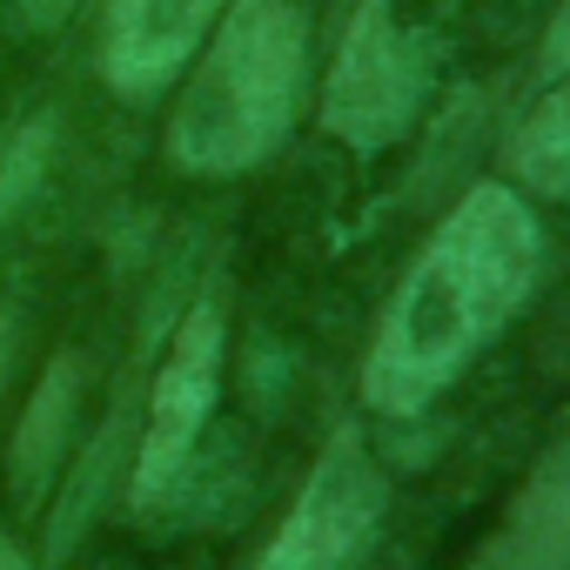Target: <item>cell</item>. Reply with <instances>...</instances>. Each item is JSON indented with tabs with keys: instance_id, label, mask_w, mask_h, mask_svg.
<instances>
[{
	"instance_id": "cell-7",
	"label": "cell",
	"mask_w": 570,
	"mask_h": 570,
	"mask_svg": "<svg viewBox=\"0 0 570 570\" xmlns=\"http://www.w3.org/2000/svg\"><path fill=\"white\" fill-rule=\"evenodd\" d=\"M476 570H570V443L523 476L503 523L476 550Z\"/></svg>"
},
{
	"instance_id": "cell-1",
	"label": "cell",
	"mask_w": 570,
	"mask_h": 570,
	"mask_svg": "<svg viewBox=\"0 0 570 570\" xmlns=\"http://www.w3.org/2000/svg\"><path fill=\"white\" fill-rule=\"evenodd\" d=\"M537 255H543L537 222L510 188L463 195L376 323V343L363 363L370 410L416 416L430 396H443L530 296Z\"/></svg>"
},
{
	"instance_id": "cell-9",
	"label": "cell",
	"mask_w": 570,
	"mask_h": 570,
	"mask_svg": "<svg viewBox=\"0 0 570 570\" xmlns=\"http://www.w3.org/2000/svg\"><path fill=\"white\" fill-rule=\"evenodd\" d=\"M510 175L530 195H570V88H557L550 101H537V115L517 128L510 141Z\"/></svg>"
},
{
	"instance_id": "cell-6",
	"label": "cell",
	"mask_w": 570,
	"mask_h": 570,
	"mask_svg": "<svg viewBox=\"0 0 570 570\" xmlns=\"http://www.w3.org/2000/svg\"><path fill=\"white\" fill-rule=\"evenodd\" d=\"M215 14H222V0H108V35H101L108 88L128 101L161 95L188 68Z\"/></svg>"
},
{
	"instance_id": "cell-4",
	"label": "cell",
	"mask_w": 570,
	"mask_h": 570,
	"mask_svg": "<svg viewBox=\"0 0 570 570\" xmlns=\"http://www.w3.org/2000/svg\"><path fill=\"white\" fill-rule=\"evenodd\" d=\"M376 517H383V476H376L363 436L336 430V443L309 470L303 497L289 503V517H282V530L255 570H350L370 550Z\"/></svg>"
},
{
	"instance_id": "cell-10",
	"label": "cell",
	"mask_w": 570,
	"mask_h": 570,
	"mask_svg": "<svg viewBox=\"0 0 570 570\" xmlns=\"http://www.w3.org/2000/svg\"><path fill=\"white\" fill-rule=\"evenodd\" d=\"M537 68H543V81H563V75H570V0L557 8V21H550V35H543Z\"/></svg>"
},
{
	"instance_id": "cell-5",
	"label": "cell",
	"mask_w": 570,
	"mask_h": 570,
	"mask_svg": "<svg viewBox=\"0 0 570 570\" xmlns=\"http://www.w3.org/2000/svg\"><path fill=\"white\" fill-rule=\"evenodd\" d=\"M215 383H222V316L195 309L175 330V350H168V363L155 376V396H148V430H141V450H135V476H128L135 503L168 497V483L188 470V456L202 443V423L215 410Z\"/></svg>"
},
{
	"instance_id": "cell-3",
	"label": "cell",
	"mask_w": 570,
	"mask_h": 570,
	"mask_svg": "<svg viewBox=\"0 0 570 570\" xmlns=\"http://www.w3.org/2000/svg\"><path fill=\"white\" fill-rule=\"evenodd\" d=\"M416 95H423V55L396 21V0H356L323 88V128L350 148H383L410 128Z\"/></svg>"
},
{
	"instance_id": "cell-2",
	"label": "cell",
	"mask_w": 570,
	"mask_h": 570,
	"mask_svg": "<svg viewBox=\"0 0 570 570\" xmlns=\"http://www.w3.org/2000/svg\"><path fill=\"white\" fill-rule=\"evenodd\" d=\"M309 28L296 0H235L168 115V161L188 175H242L282 148L303 101Z\"/></svg>"
},
{
	"instance_id": "cell-11",
	"label": "cell",
	"mask_w": 570,
	"mask_h": 570,
	"mask_svg": "<svg viewBox=\"0 0 570 570\" xmlns=\"http://www.w3.org/2000/svg\"><path fill=\"white\" fill-rule=\"evenodd\" d=\"M0 570H35V563H28V550H21L8 530H0Z\"/></svg>"
},
{
	"instance_id": "cell-8",
	"label": "cell",
	"mask_w": 570,
	"mask_h": 570,
	"mask_svg": "<svg viewBox=\"0 0 570 570\" xmlns=\"http://www.w3.org/2000/svg\"><path fill=\"white\" fill-rule=\"evenodd\" d=\"M75 390H81L75 356H55V363L41 370L35 396H28V416H21V436H14V490L35 497V490L55 476L61 443H68V423H75Z\"/></svg>"
}]
</instances>
